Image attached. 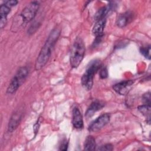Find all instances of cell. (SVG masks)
Instances as JSON below:
<instances>
[{"mask_svg":"<svg viewBox=\"0 0 151 151\" xmlns=\"http://www.w3.org/2000/svg\"><path fill=\"white\" fill-rule=\"evenodd\" d=\"M18 1L16 0H8V1H5L4 4L9 6L10 8L15 6L18 4Z\"/></svg>","mask_w":151,"mask_h":151,"instance_id":"cell-21","label":"cell"},{"mask_svg":"<svg viewBox=\"0 0 151 151\" xmlns=\"http://www.w3.org/2000/svg\"><path fill=\"white\" fill-rule=\"evenodd\" d=\"M28 75V69L27 67H21L17 71L7 88L8 94L15 93L18 88L23 84Z\"/></svg>","mask_w":151,"mask_h":151,"instance_id":"cell-4","label":"cell"},{"mask_svg":"<svg viewBox=\"0 0 151 151\" xmlns=\"http://www.w3.org/2000/svg\"><path fill=\"white\" fill-rule=\"evenodd\" d=\"M22 119V113L19 111H15V113H14L9 120V123H8V131L10 133L14 132L19 126L21 120Z\"/></svg>","mask_w":151,"mask_h":151,"instance_id":"cell-11","label":"cell"},{"mask_svg":"<svg viewBox=\"0 0 151 151\" xmlns=\"http://www.w3.org/2000/svg\"><path fill=\"white\" fill-rule=\"evenodd\" d=\"M110 118V116L108 113H104L100 115L89 125L88 130L92 132L100 130L109 123Z\"/></svg>","mask_w":151,"mask_h":151,"instance_id":"cell-6","label":"cell"},{"mask_svg":"<svg viewBox=\"0 0 151 151\" xmlns=\"http://www.w3.org/2000/svg\"><path fill=\"white\" fill-rule=\"evenodd\" d=\"M39 8L40 3L38 1H32L29 3L20 14L23 23L27 24L35 18Z\"/></svg>","mask_w":151,"mask_h":151,"instance_id":"cell-5","label":"cell"},{"mask_svg":"<svg viewBox=\"0 0 151 151\" xmlns=\"http://www.w3.org/2000/svg\"><path fill=\"white\" fill-rule=\"evenodd\" d=\"M72 124L74 128L81 129L83 127V119L80 109L74 107L72 111Z\"/></svg>","mask_w":151,"mask_h":151,"instance_id":"cell-9","label":"cell"},{"mask_svg":"<svg viewBox=\"0 0 151 151\" xmlns=\"http://www.w3.org/2000/svg\"><path fill=\"white\" fill-rule=\"evenodd\" d=\"M105 106V104L104 103V101H101V100H96L94 101H93L90 105L89 106V107L87 108L85 116L86 117V118H90L91 116H93L94 113L101 110L103 107H104V106Z\"/></svg>","mask_w":151,"mask_h":151,"instance_id":"cell-10","label":"cell"},{"mask_svg":"<svg viewBox=\"0 0 151 151\" xmlns=\"http://www.w3.org/2000/svg\"><path fill=\"white\" fill-rule=\"evenodd\" d=\"M138 110L146 117V120L148 123H150V105L143 104L138 106Z\"/></svg>","mask_w":151,"mask_h":151,"instance_id":"cell-15","label":"cell"},{"mask_svg":"<svg viewBox=\"0 0 151 151\" xmlns=\"http://www.w3.org/2000/svg\"><path fill=\"white\" fill-rule=\"evenodd\" d=\"M68 142L66 140H64L60 146V150H67V148H68Z\"/></svg>","mask_w":151,"mask_h":151,"instance_id":"cell-22","label":"cell"},{"mask_svg":"<svg viewBox=\"0 0 151 151\" xmlns=\"http://www.w3.org/2000/svg\"><path fill=\"white\" fill-rule=\"evenodd\" d=\"M134 83L133 80H124L119 82L113 86V90L120 95H125L129 91L131 87Z\"/></svg>","mask_w":151,"mask_h":151,"instance_id":"cell-7","label":"cell"},{"mask_svg":"<svg viewBox=\"0 0 151 151\" xmlns=\"http://www.w3.org/2000/svg\"><path fill=\"white\" fill-rule=\"evenodd\" d=\"M37 24L38 23H34L31 25V27L29 28V30H28V32H29V34H34V32L38 29V26Z\"/></svg>","mask_w":151,"mask_h":151,"instance_id":"cell-20","label":"cell"},{"mask_svg":"<svg viewBox=\"0 0 151 151\" xmlns=\"http://www.w3.org/2000/svg\"><path fill=\"white\" fill-rule=\"evenodd\" d=\"M134 18V14L131 11H126L120 14L116 19V25L119 28H124L130 23Z\"/></svg>","mask_w":151,"mask_h":151,"instance_id":"cell-8","label":"cell"},{"mask_svg":"<svg viewBox=\"0 0 151 151\" xmlns=\"http://www.w3.org/2000/svg\"><path fill=\"white\" fill-rule=\"evenodd\" d=\"M85 54V45L83 40L77 37L71 48L70 55V63L72 68H76L82 61Z\"/></svg>","mask_w":151,"mask_h":151,"instance_id":"cell-2","label":"cell"},{"mask_svg":"<svg viewBox=\"0 0 151 151\" xmlns=\"http://www.w3.org/2000/svg\"><path fill=\"white\" fill-rule=\"evenodd\" d=\"M113 149V145L111 144H106L103 146H101L99 150H104V151H109V150H112Z\"/></svg>","mask_w":151,"mask_h":151,"instance_id":"cell-19","label":"cell"},{"mask_svg":"<svg viewBox=\"0 0 151 151\" xmlns=\"http://www.w3.org/2000/svg\"><path fill=\"white\" fill-rule=\"evenodd\" d=\"M140 53L147 59H150V45H149L146 47H142L140 48Z\"/></svg>","mask_w":151,"mask_h":151,"instance_id":"cell-16","label":"cell"},{"mask_svg":"<svg viewBox=\"0 0 151 151\" xmlns=\"http://www.w3.org/2000/svg\"><path fill=\"white\" fill-rule=\"evenodd\" d=\"M106 23V19H101L96 21L93 29L92 33L96 37H103V31Z\"/></svg>","mask_w":151,"mask_h":151,"instance_id":"cell-12","label":"cell"},{"mask_svg":"<svg viewBox=\"0 0 151 151\" xmlns=\"http://www.w3.org/2000/svg\"><path fill=\"white\" fill-rule=\"evenodd\" d=\"M60 35V29L58 28H54L51 31L36 60L35 64V70L41 69L47 64L51 56V51L58 40Z\"/></svg>","mask_w":151,"mask_h":151,"instance_id":"cell-1","label":"cell"},{"mask_svg":"<svg viewBox=\"0 0 151 151\" xmlns=\"http://www.w3.org/2000/svg\"><path fill=\"white\" fill-rule=\"evenodd\" d=\"M101 67V62L98 59L91 61L87 65L81 79V85L86 90H90L92 88L94 75Z\"/></svg>","mask_w":151,"mask_h":151,"instance_id":"cell-3","label":"cell"},{"mask_svg":"<svg viewBox=\"0 0 151 151\" xmlns=\"http://www.w3.org/2000/svg\"><path fill=\"white\" fill-rule=\"evenodd\" d=\"M142 100L145 104H149L150 105V92H147L142 97Z\"/></svg>","mask_w":151,"mask_h":151,"instance_id":"cell-18","label":"cell"},{"mask_svg":"<svg viewBox=\"0 0 151 151\" xmlns=\"http://www.w3.org/2000/svg\"><path fill=\"white\" fill-rule=\"evenodd\" d=\"M9 6L4 4L0 6V27L1 28H3L7 22V16L11 11Z\"/></svg>","mask_w":151,"mask_h":151,"instance_id":"cell-13","label":"cell"},{"mask_svg":"<svg viewBox=\"0 0 151 151\" xmlns=\"http://www.w3.org/2000/svg\"><path fill=\"white\" fill-rule=\"evenodd\" d=\"M99 76L100 78L101 79H104L108 77V71L106 67H101L99 69Z\"/></svg>","mask_w":151,"mask_h":151,"instance_id":"cell-17","label":"cell"},{"mask_svg":"<svg viewBox=\"0 0 151 151\" xmlns=\"http://www.w3.org/2000/svg\"><path fill=\"white\" fill-rule=\"evenodd\" d=\"M96 140L93 136H88L84 143V150L87 151H93L96 149Z\"/></svg>","mask_w":151,"mask_h":151,"instance_id":"cell-14","label":"cell"}]
</instances>
